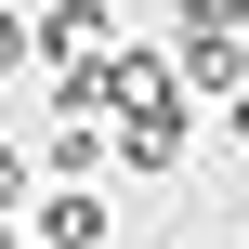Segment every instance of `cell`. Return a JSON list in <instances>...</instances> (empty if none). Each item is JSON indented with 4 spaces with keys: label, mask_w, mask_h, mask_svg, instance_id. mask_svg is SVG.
Returning a JSON list of instances; mask_svg holds the SVG:
<instances>
[{
    "label": "cell",
    "mask_w": 249,
    "mask_h": 249,
    "mask_svg": "<svg viewBox=\"0 0 249 249\" xmlns=\"http://www.w3.org/2000/svg\"><path fill=\"white\" fill-rule=\"evenodd\" d=\"M13 210H26V158L0 144V223H13Z\"/></svg>",
    "instance_id": "8992f818"
},
{
    "label": "cell",
    "mask_w": 249,
    "mask_h": 249,
    "mask_svg": "<svg viewBox=\"0 0 249 249\" xmlns=\"http://www.w3.org/2000/svg\"><path fill=\"white\" fill-rule=\"evenodd\" d=\"M105 223H118V210H105L92 184H53V197H39V249H105Z\"/></svg>",
    "instance_id": "7a4b0ae2"
},
{
    "label": "cell",
    "mask_w": 249,
    "mask_h": 249,
    "mask_svg": "<svg viewBox=\"0 0 249 249\" xmlns=\"http://www.w3.org/2000/svg\"><path fill=\"white\" fill-rule=\"evenodd\" d=\"M171 26H184V39H210V26H249V0H171Z\"/></svg>",
    "instance_id": "277c9868"
},
{
    "label": "cell",
    "mask_w": 249,
    "mask_h": 249,
    "mask_svg": "<svg viewBox=\"0 0 249 249\" xmlns=\"http://www.w3.org/2000/svg\"><path fill=\"white\" fill-rule=\"evenodd\" d=\"M53 171H66V184H92V171H105V131H92V118H66V131H53Z\"/></svg>",
    "instance_id": "3957f363"
},
{
    "label": "cell",
    "mask_w": 249,
    "mask_h": 249,
    "mask_svg": "<svg viewBox=\"0 0 249 249\" xmlns=\"http://www.w3.org/2000/svg\"><path fill=\"white\" fill-rule=\"evenodd\" d=\"M26 53H39V26H26V13H0V79H13Z\"/></svg>",
    "instance_id": "5b68a950"
},
{
    "label": "cell",
    "mask_w": 249,
    "mask_h": 249,
    "mask_svg": "<svg viewBox=\"0 0 249 249\" xmlns=\"http://www.w3.org/2000/svg\"><path fill=\"white\" fill-rule=\"evenodd\" d=\"M39 53H53L66 79H92V66L118 53V39H105V0H53V26H39Z\"/></svg>",
    "instance_id": "6da1fadb"
},
{
    "label": "cell",
    "mask_w": 249,
    "mask_h": 249,
    "mask_svg": "<svg viewBox=\"0 0 249 249\" xmlns=\"http://www.w3.org/2000/svg\"><path fill=\"white\" fill-rule=\"evenodd\" d=\"M236 144H249V92H236Z\"/></svg>",
    "instance_id": "52a82bcc"
}]
</instances>
